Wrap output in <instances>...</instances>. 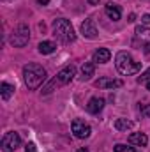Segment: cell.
Instances as JSON below:
<instances>
[{
  "instance_id": "cell-1",
  "label": "cell",
  "mask_w": 150,
  "mask_h": 152,
  "mask_svg": "<svg viewBox=\"0 0 150 152\" xmlns=\"http://www.w3.org/2000/svg\"><path fill=\"white\" fill-rule=\"evenodd\" d=\"M23 80L30 90H36L46 80V69L39 64H27L23 67Z\"/></svg>"
},
{
  "instance_id": "cell-2",
  "label": "cell",
  "mask_w": 150,
  "mask_h": 152,
  "mask_svg": "<svg viewBox=\"0 0 150 152\" xmlns=\"http://www.w3.org/2000/svg\"><path fill=\"white\" fill-rule=\"evenodd\" d=\"M115 66H117V69H118V73L120 75H136L140 69H141V64L140 62H136L133 57H131V53H127V51H118L117 53V57H115Z\"/></svg>"
},
{
  "instance_id": "cell-3",
  "label": "cell",
  "mask_w": 150,
  "mask_h": 152,
  "mask_svg": "<svg viewBox=\"0 0 150 152\" xmlns=\"http://www.w3.org/2000/svg\"><path fill=\"white\" fill-rule=\"evenodd\" d=\"M53 36L60 42H64V44H69V42H73L76 39L74 28H73L71 21L64 20V18H58V20L53 21Z\"/></svg>"
},
{
  "instance_id": "cell-4",
  "label": "cell",
  "mask_w": 150,
  "mask_h": 152,
  "mask_svg": "<svg viewBox=\"0 0 150 152\" xmlns=\"http://www.w3.org/2000/svg\"><path fill=\"white\" fill-rule=\"evenodd\" d=\"M76 76V67L71 64V66H66L58 75L57 78H53V81H50L44 88H42V94H50L51 90H55L57 87H62V85H67L73 78Z\"/></svg>"
},
{
  "instance_id": "cell-5",
  "label": "cell",
  "mask_w": 150,
  "mask_h": 152,
  "mask_svg": "<svg viewBox=\"0 0 150 152\" xmlns=\"http://www.w3.org/2000/svg\"><path fill=\"white\" fill-rule=\"evenodd\" d=\"M28 41H30V30H28V27H27L25 23L18 25V27L12 30V34H11V44H12V46L23 48V46L28 44Z\"/></svg>"
},
{
  "instance_id": "cell-6",
  "label": "cell",
  "mask_w": 150,
  "mask_h": 152,
  "mask_svg": "<svg viewBox=\"0 0 150 152\" xmlns=\"http://www.w3.org/2000/svg\"><path fill=\"white\" fill-rule=\"evenodd\" d=\"M20 145H21V138H20V134L14 133V131L5 133L4 138H2V143H0L2 152H14Z\"/></svg>"
},
{
  "instance_id": "cell-7",
  "label": "cell",
  "mask_w": 150,
  "mask_h": 152,
  "mask_svg": "<svg viewBox=\"0 0 150 152\" xmlns=\"http://www.w3.org/2000/svg\"><path fill=\"white\" fill-rule=\"evenodd\" d=\"M71 129H73V134H74L76 138H79V140L88 138V136H90V133H92L90 126H88L85 120H81V118H74V120H73Z\"/></svg>"
},
{
  "instance_id": "cell-8",
  "label": "cell",
  "mask_w": 150,
  "mask_h": 152,
  "mask_svg": "<svg viewBox=\"0 0 150 152\" xmlns=\"http://www.w3.org/2000/svg\"><path fill=\"white\" fill-rule=\"evenodd\" d=\"M81 34L85 36L87 39H95L97 37V27H95V21L92 18L85 20L81 23Z\"/></svg>"
},
{
  "instance_id": "cell-9",
  "label": "cell",
  "mask_w": 150,
  "mask_h": 152,
  "mask_svg": "<svg viewBox=\"0 0 150 152\" xmlns=\"http://www.w3.org/2000/svg\"><path fill=\"white\" fill-rule=\"evenodd\" d=\"M122 85H124L122 80H113V78H101V80L95 81L97 88H118Z\"/></svg>"
},
{
  "instance_id": "cell-10",
  "label": "cell",
  "mask_w": 150,
  "mask_h": 152,
  "mask_svg": "<svg viewBox=\"0 0 150 152\" xmlns=\"http://www.w3.org/2000/svg\"><path fill=\"white\" fill-rule=\"evenodd\" d=\"M110 58H111L110 50H108V48H99V50L94 53L92 62H94V64H106V62H110Z\"/></svg>"
},
{
  "instance_id": "cell-11",
  "label": "cell",
  "mask_w": 150,
  "mask_h": 152,
  "mask_svg": "<svg viewBox=\"0 0 150 152\" xmlns=\"http://www.w3.org/2000/svg\"><path fill=\"white\" fill-rule=\"evenodd\" d=\"M103 108H104V99L103 97H92L87 104V112L92 115H97Z\"/></svg>"
},
{
  "instance_id": "cell-12",
  "label": "cell",
  "mask_w": 150,
  "mask_h": 152,
  "mask_svg": "<svg viewBox=\"0 0 150 152\" xmlns=\"http://www.w3.org/2000/svg\"><path fill=\"white\" fill-rule=\"evenodd\" d=\"M129 143H131V145L145 147V145L149 143V138H147V134H145V133H133V134L129 136Z\"/></svg>"
},
{
  "instance_id": "cell-13",
  "label": "cell",
  "mask_w": 150,
  "mask_h": 152,
  "mask_svg": "<svg viewBox=\"0 0 150 152\" xmlns=\"http://www.w3.org/2000/svg\"><path fill=\"white\" fill-rule=\"evenodd\" d=\"M106 14H108L110 20L118 21L120 16H122V11H120V7H118L117 4H108V5H106Z\"/></svg>"
},
{
  "instance_id": "cell-14",
  "label": "cell",
  "mask_w": 150,
  "mask_h": 152,
  "mask_svg": "<svg viewBox=\"0 0 150 152\" xmlns=\"http://www.w3.org/2000/svg\"><path fill=\"white\" fill-rule=\"evenodd\" d=\"M55 42H51V41H42L41 44H39V53H42V55H50V53H53L55 51Z\"/></svg>"
},
{
  "instance_id": "cell-15",
  "label": "cell",
  "mask_w": 150,
  "mask_h": 152,
  "mask_svg": "<svg viewBox=\"0 0 150 152\" xmlns=\"http://www.w3.org/2000/svg\"><path fill=\"white\" fill-rule=\"evenodd\" d=\"M133 122L127 120V118H117L115 120V129L117 131H127V129H133Z\"/></svg>"
},
{
  "instance_id": "cell-16",
  "label": "cell",
  "mask_w": 150,
  "mask_h": 152,
  "mask_svg": "<svg viewBox=\"0 0 150 152\" xmlns=\"http://www.w3.org/2000/svg\"><path fill=\"white\" fill-rule=\"evenodd\" d=\"M94 76V62H85L81 66V80H88Z\"/></svg>"
},
{
  "instance_id": "cell-17",
  "label": "cell",
  "mask_w": 150,
  "mask_h": 152,
  "mask_svg": "<svg viewBox=\"0 0 150 152\" xmlns=\"http://www.w3.org/2000/svg\"><path fill=\"white\" fill-rule=\"evenodd\" d=\"M12 92H14V87H12V85H9V83H5V81L0 85V94H2V99H4V101H7V99L12 96Z\"/></svg>"
},
{
  "instance_id": "cell-18",
  "label": "cell",
  "mask_w": 150,
  "mask_h": 152,
  "mask_svg": "<svg viewBox=\"0 0 150 152\" xmlns=\"http://www.w3.org/2000/svg\"><path fill=\"white\" fill-rule=\"evenodd\" d=\"M136 37L143 39L145 42H149L150 41V30L147 27H136Z\"/></svg>"
},
{
  "instance_id": "cell-19",
  "label": "cell",
  "mask_w": 150,
  "mask_h": 152,
  "mask_svg": "<svg viewBox=\"0 0 150 152\" xmlns=\"http://www.w3.org/2000/svg\"><path fill=\"white\" fill-rule=\"evenodd\" d=\"M115 152H136V151H134V147H127L124 143H117L115 145Z\"/></svg>"
},
{
  "instance_id": "cell-20",
  "label": "cell",
  "mask_w": 150,
  "mask_h": 152,
  "mask_svg": "<svg viewBox=\"0 0 150 152\" xmlns=\"http://www.w3.org/2000/svg\"><path fill=\"white\" fill-rule=\"evenodd\" d=\"M149 80H150V67H149V69H147V71H145L141 76H140V78H138V81H140V83H147Z\"/></svg>"
},
{
  "instance_id": "cell-21",
  "label": "cell",
  "mask_w": 150,
  "mask_h": 152,
  "mask_svg": "<svg viewBox=\"0 0 150 152\" xmlns=\"http://www.w3.org/2000/svg\"><path fill=\"white\" fill-rule=\"evenodd\" d=\"M25 152H37V149H36V143H27V147H25Z\"/></svg>"
},
{
  "instance_id": "cell-22",
  "label": "cell",
  "mask_w": 150,
  "mask_h": 152,
  "mask_svg": "<svg viewBox=\"0 0 150 152\" xmlns=\"http://www.w3.org/2000/svg\"><path fill=\"white\" fill-rule=\"evenodd\" d=\"M141 21H143V25H150V14H143Z\"/></svg>"
},
{
  "instance_id": "cell-23",
  "label": "cell",
  "mask_w": 150,
  "mask_h": 152,
  "mask_svg": "<svg viewBox=\"0 0 150 152\" xmlns=\"http://www.w3.org/2000/svg\"><path fill=\"white\" fill-rule=\"evenodd\" d=\"M140 110H141L145 115H150V108H149V106H143V104H141V106H140Z\"/></svg>"
},
{
  "instance_id": "cell-24",
  "label": "cell",
  "mask_w": 150,
  "mask_h": 152,
  "mask_svg": "<svg viewBox=\"0 0 150 152\" xmlns=\"http://www.w3.org/2000/svg\"><path fill=\"white\" fill-rule=\"evenodd\" d=\"M39 4H48V0H37Z\"/></svg>"
},
{
  "instance_id": "cell-25",
  "label": "cell",
  "mask_w": 150,
  "mask_h": 152,
  "mask_svg": "<svg viewBox=\"0 0 150 152\" xmlns=\"http://www.w3.org/2000/svg\"><path fill=\"white\" fill-rule=\"evenodd\" d=\"M76 152H88V149H79V151H76Z\"/></svg>"
},
{
  "instance_id": "cell-26",
  "label": "cell",
  "mask_w": 150,
  "mask_h": 152,
  "mask_svg": "<svg viewBox=\"0 0 150 152\" xmlns=\"http://www.w3.org/2000/svg\"><path fill=\"white\" fill-rule=\"evenodd\" d=\"M88 2H90V4H97L99 0H88Z\"/></svg>"
},
{
  "instance_id": "cell-27",
  "label": "cell",
  "mask_w": 150,
  "mask_h": 152,
  "mask_svg": "<svg viewBox=\"0 0 150 152\" xmlns=\"http://www.w3.org/2000/svg\"><path fill=\"white\" fill-rule=\"evenodd\" d=\"M147 88H149V90H150V80H149V81H147Z\"/></svg>"
}]
</instances>
